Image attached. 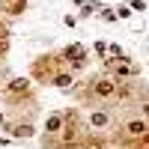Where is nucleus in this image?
Segmentation results:
<instances>
[{"mask_svg":"<svg viewBox=\"0 0 149 149\" xmlns=\"http://www.w3.org/2000/svg\"><path fill=\"white\" fill-rule=\"evenodd\" d=\"M63 60L66 63H72V69H81V66H86V48L84 45H69L66 51H63Z\"/></svg>","mask_w":149,"mask_h":149,"instance_id":"1","label":"nucleus"},{"mask_svg":"<svg viewBox=\"0 0 149 149\" xmlns=\"http://www.w3.org/2000/svg\"><path fill=\"white\" fill-rule=\"evenodd\" d=\"M93 93L98 98H116V78H98V81H93Z\"/></svg>","mask_w":149,"mask_h":149,"instance_id":"2","label":"nucleus"},{"mask_svg":"<svg viewBox=\"0 0 149 149\" xmlns=\"http://www.w3.org/2000/svg\"><path fill=\"white\" fill-rule=\"evenodd\" d=\"M122 134L125 137H149V122L146 119H131V122H125Z\"/></svg>","mask_w":149,"mask_h":149,"instance_id":"3","label":"nucleus"},{"mask_svg":"<svg viewBox=\"0 0 149 149\" xmlns=\"http://www.w3.org/2000/svg\"><path fill=\"white\" fill-rule=\"evenodd\" d=\"M21 93H24V95L30 93V81H27V78H12V81L6 84V95H21Z\"/></svg>","mask_w":149,"mask_h":149,"instance_id":"4","label":"nucleus"},{"mask_svg":"<svg viewBox=\"0 0 149 149\" xmlns=\"http://www.w3.org/2000/svg\"><path fill=\"white\" fill-rule=\"evenodd\" d=\"M60 128H63V113L48 116V122H45V134H60Z\"/></svg>","mask_w":149,"mask_h":149,"instance_id":"5","label":"nucleus"},{"mask_svg":"<svg viewBox=\"0 0 149 149\" xmlns=\"http://www.w3.org/2000/svg\"><path fill=\"white\" fill-rule=\"evenodd\" d=\"M3 9L9 15H21V12L27 9V0H3Z\"/></svg>","mask_w":149,"mask_h":149,"instance_id":"6","label":"nucleus"},{"mask_svg":"<svg viewBox=\"0 0 149 149\" xmlns=\"http://www.w3.org/2000/svg\"><path fill=\"white\" fill-rule=\"evenodd\" d=\"M90 122H93L95 128H107L110 125V113H107V110H95V113L90 116Z\"/></svg>","mask_w":149,"mask_h":149,"instance_id":"7","label":"nucleus"},{"mask_svg":"<svg viewBox=\"0 0 149 149\" xmlns=\"http://www.w3.org/2000/svg\"><path fill=\"white\" fill-rule=\"evenodd\" d=\"M9 131L15 134V137H30V134H33V128H30V125H24V122H15Z\"/></svg>","mask_w":149,"mask_h":149,"instance_id":"8","label":"nucleus"},{"mask_svg":"<svg viewBox=\"0 0 149 149\" xmlns=\"http://www.w3.org/2000/svg\"><path fill=\"white\" fill-rule=\"evenodd\" d=\"M143 116H149V102H143Z\"/></svg>","mask_w":149,"mask_h":149,"instance_id":"9","label":"nucleus"}]
</instances>
